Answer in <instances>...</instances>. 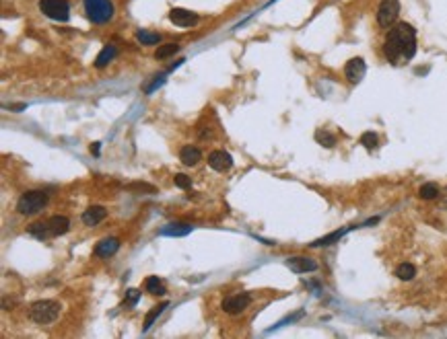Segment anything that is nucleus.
Wrapping results in <instances>:
<instances>
[{
	"mask_svg": "<svg viewBox=\"0 0 447 339\" xmlns=\"http://www.w3.org/2000/svg\"><path fill=\"white\" fill-rule=\"evenodd\" d=\"M130 189H142V191H155V187L153 185H146V183H134V185H130Z\"/></svg>",
	"mask_w": 447,
	"mask_h": 339,
	"instance_id": "30",
	"label": "nucleus"
},
{
	"mask_svg": "<svg viewBox=\"0 0 447 339\" xmlns=\"http://www.w3.org/2000/svg\"><path fill=\"white\" fill-rule=\"evenodd\" d=\"M29 234H33V236H37V238H47L49 236V230H47V222H35V224H31L29 226Z\"/></svg>",
	"mask_w": 447,
	"mask_h": 339,
	"instance_id": "26",
	"label": "nucleus"
},
{
	"mask_svg": "<svg viewBox=\"0 0 447 339\" xmlns=\"http://www.w3.org/2000/svg\"><path fill=\"white\" fill-rule=\"evenodd\" d=\"M188 232H192V226L186 222H171L161 230V234H167V236H186Z\"/></svg>",
	"mask_w": 447,
	"mask_h": 339,
	"instance_id": "17",
	"label": "nucleus"
},
{
	"mask_svg": "<svg viewBox=\"0 0 447 339\" xmlns=\"http://www.w3.org/2000/svg\"><path fill=\"white\" fill-rule=\"evenodd\" d=\"M167 306H169V302H163V304H159V306H153V311L148 313V315H146V319H144V325H142V329H144V331H148V329H151V327H153V323H155V321L159 319V315H161V313H163V311H165Z\"/></svg>",
	"mask_w": 447,
	"mask_h": 339,
	"instance_id": "20",
	"label": "nucleus"
},
{
	"mask_svg": "<svg viewBox=\"0 0 447 339\" xmlns=\"http://www.w3.org/2000/svg\"><path fill=\"white\" fill-rule=\"evenodd\" d=\"M144 288H146V292L153 294V296H163V294L167 292L165 286H163V282H161L157 275H148L146 282H144Z\"/></svg>",
	"mask_w": 447,
	"mask_h": 339,
	"instance_id": "18",
	"label": "nucleus"
},
{
	"mask_svg": "<svg viewBox=\"0 0 447 339\" xmlns=\"http://www.w3.org/2000/svg\"><path fill=\"white\" fill-rule=\"evenodd\" d=\"M179 52V45L177 43H167V45H161L159 50L155 52V58L157 60H165V58H169V56H173V54H177Z\"/></svg>",
	"mask_w": 447,
	"mask_h": 339,
	"instance_id": "23",
	"label": "nucleus"
},
{
	"mask_svg": "<svg viewBox=\"0 0 447 339\" xmlns=\"http://www.w3.org/2000/svg\"><path fill=\"white\" fill-rule=\"evenodd\" d=\"M315 140L322 144V146H326V148H332L334 144H336V138H334L328 130H318V132H315Z\"/></svg>",
	"mask_w": 447,
	"mask_h": 339,
	"instance_id": "25",
	"label": "nucleus"
},
{
	"mask_svg": "<svg viewBox=\"0 0 447 339\" xmlns=\"http://www.w3.org/2000/svg\"><path fill=\"white\" fill-rule=\"evenodd\" d=\"M116 56H118V50H116V47H114V45H106L103 50L99 52V56L95 58V66H97V68H106Z\"/></svg>",
	"mask_w": 447,
	"mask_h": 339,
	"instance_id": "16",
	"label": "nucleus"
},
{
	"mask_svg": "<svg viewBox=\"0 0 447 339\" xmlns=\"http://www.w3.org/2000/svg\"><path fill=\"white\" fill-rule=\"evenodd\" d=\"M91 152H93L95 157H99V142H95L93 146H91Z\"/></svg>",
	"mask_w": 447,
	"mask_h": 339,
	"instance_id": "31",
	"label": "nucleus"
},
{
	"mask_svg": "<svg viewBox=\"0 0 447 339\" xmlns=\"http://www.w3.org/2000/svg\"><path fill=\"white\" fill-rule=\"evenodd\" d=\"M106 216H108V210L103 206H91L83 212V222L87 226H97L99 222L106 220Z\"/></svg>",
	"mask_w": 447,
	"mask_h": 339,
	"instance_id": "13",
	"label": "nucleus"
},
{
	"mask_svg": "<svg viewBox=\"0 0 447 339\" xmlns=\"http://www.w3.org/2000/svg\"><path fill=\"white\" fill-rule=\"evenodd\" d=\"M70 228V220L66 216H52L47 220V230H49V236H60V234H66Z\"/></svg>",
	"mask_w": 447,
	"mask_h": 339,
	"instance_id": "14",
	"label": "nucleus"
},
{
	"mask_svg": "<svg viewBox=\"0 0 447 339\" xmlns=\"http://www.w3.org/2000/svg\"><path fill=\"white\" fill-rule=\"evenodd\" d=\"M39 11L52 21H68L70 17V5L66 0H39Z\"/></svg>",
	"mask_w": 447,
	"mask_h": 339,
	"instance_id": "5",
	"label": "nucleus"
},
{
	"mask_svg": "<svg viewBox=\"0 0 447 339\" xmlns=\"http://www.w3.org/2000/svg\"><path fill=\"white\" fill-rule=\"evenodd\" d=\"M138 296H140V292L136 288H130L128 290V300H130V304H136L138 302Z\"/></svg>",
	"mask_w": 447,
	"mask_h": 339,
	"instance_id": "29",
	"label": "nucleus"
},
{
	"mask_svg": "<svg viewBox=\"0 0 447 339\" xmlns=\"http://www.w3.org/2000/svg\"><path fill=\"white\" fill-rule=\"evenodd\" d=\"M118 249H120V240L114 238V236H110V238H103L101 243H97L95 249H93V253H95L97 257H112Z\"/></svg>",
	"mask_w": 447,
	"mask_h": 339,
	"instance_id": "12",
	"label": "nucleus"
},
{
	"mask_svg": "<svg viewBox=\"0 0 447 339\" xmlns=\"http://www.w3.org/2000/svg\"><path fill=\"white\" fill-rule=\"evenodd\" d=\"M208 165H211L215 171L225 173V171H229V169L233 167V159H231V155L225 152V150H213V152L208 155Z\"/></svg>",
	"mask_w": 447,
	"mask_h": 339,
	"instance_id": "10",
	"label": "nucleus"
},
{
	"mask_svg": "<svg viewBox=\"0 0 447 339\" xmlns=\"http://www.w3.org/2000/svg\"><path fill=\"white\" fill-rule=\"evenodd\" d=\"M365 72H367V66H365V60H363V58H353V60L346 62L344 74H346V78H349V82H353V84L361 82L363 76H365Z\"/></svg>",
	"mask_w": 447,
	"mask_h": 339,
	"instance_id": "8",
	"label": "nucleus"
},
{
	"mask_svg": "<svg viewBox=\"0 0 447 339\" xmlns=\"http://www.w3.org/2000/svg\"><path fill=\"white\" fill-rule=\"evenodd\" d=\"M349 230H351V228L336 230V232H332V234H328V236H324V238H318V240H313V243H311V247H326V245H332V243H336L340 236H344Z\"/></svg>",
	"mask_w": 447,
	"mask_h": 339,
	"instance_id": "19",
	"label": "nucleus"
},
{
	"mask_svg": "<svg viewBox=\"0 0 447 339\" xmlns=\"http://www.w3.org/2000/svg\"><path fill=\"white\" fill-rule=\"evenodd\" d=\"M200 159H202V152L198 150V148H194V146H183V148L179 150V161H181L186 167L198 165V163H200Z\"/></svg>",
	"mask_w": 447,
	"mask_h": 339,
	"instance_id": "15",
	"label": "nucleus"
},
{
	"mask_svg": "<svg viewBox=\"0 0 447 339\" xmlns=\"http://www.w3.org/2000/svg\"><path fill=\"white\" fill-rule=\"evenodd\" d=\"M136 39L142 43V45H157L161 41V35L159 33H151V31H136Z\"/></svg>",
	"mask_w": 447,
	"mask_h": 339,
	"instance_id": "21",
	"label": "nucleus"
},
{
	"mask_svg": "<svg viewBox=\"0 0 447 339\" xmlns=\"http://www.w3.org/2000/svg\"><path fill=\"white\" fill-rule=\"evenodd\" d=\"M250 302H252L250 294H233V296L223 300V311L229 313V315H239L250 306Z\"/></svg>",
	"mask_w": 447,
	"mask_h": 339,
	"instance_id": "7",
	"label": "nucleus"
},
{
	"mask_svg": "<svg viewBox=\"0 0 447 339\" xmlns=\"http://www.w3.org/2000/svg\"><path fill=\"white\" fill-rule=\"evenodd\" d=\"M363 146L367 148V150H373L375 146H377V142H379V138H377V134L375 132H365L363 136H361V140H359Z\"/></svg>",
	"mask_w": 447,
	"mask_h": 339,
	"instance_id": "27",
	"label": "nucleus"
},
{
	"mask_svg": "<svg viewBox=\"0 0 447 339\" xmlns=\"http://www.w3.org/2000/svg\"><path fill=\"white\" fill-rule=\"evenodd\" d=\"M383 54L391 64L400 60H412L416 54V31L408 23H398L387 31L383 41Z\"/></svg>",
	"mask_w": 447,
	"mask_h": 339,
	"instance_id": "1",
	"label": "nucleus"
},
{
	"mask_svg": "<svg viewBox=\"0 0 447 339\" xmlns=\"http://www.w3.org/2000/svg\"><path fill=\"white\" fill-rule=\"evenodd\" d=\"M60 311H62V306L56 300H37V302L31 304L29 317L37 325H49L60 317Z\"/></svg>",
	"mask_w": 447,
	"mask_h": 339,
	"instance_id": "3",
	"label": "nucleus"
},
{
	"mask_svg": "<svg viewBox=\"0 0 447 339\" xmlns=\"http://www.w3.org/2000/svg\"><path fill=\"white\" fill-rule=\"evenodd\" d=\"M169 21H171L173 25H177V27H192V25H196L200 19H198V15L192 13V11H186V9H171V11H169Z\"/></svg>",
	"mask_w": 447,
	"mask_h": 339,
	"instance_id": "9",
	"label": "nucleus"
},
{
	"mask_svg": "<svg viewBox=\"0 0 447 339\" xmlns=\"http://www.w3.org/2000/svg\"><path fill=\"white\" fill-rule=\"evenodd\" d=\"M396 275H398L400 280H404V282H408L416 275V267L412 263H400L398 269H396Z\"/></svg>",
	"mask_w": 447,
	"mask_h": 339,
	"instance_id": "22",
	"label": "nucleus"
},
{
	"mask_svg": "<svg viewBox=\"0 0 447 339\" xmlns=\"http://www.w3.org/2000/svg\"><path fill=\"white\" fill-rule=\"evenodd\" d=\"M45 204H47V193L41 191V189H31V191H25L23 196L19 198L17 210L23 216H33L39 210H43Z\"/></svg>",
	"mask_w": 447,
	"mask_h": 339,
	"instance_id": "4",
	"label": "nucleus"
},
{
	"mask_svg": "<svg viewBox=\"0 0 447 339\" xmlns=\"http://www.w3.org/2000/svg\"><path fill=\"white\" fill-rule=\"evenodd\" d=\"M173 183H175L177 187H181V189H188V187L192 185V179H190L188 175H183V173H177V175L173 177Z\"/></svg>",
	"mask_w": 447,
	"mask_h": 339,
	"instance_id": "28",
	"label": "nucleus"
},
{
	"mask_svg": "<svg viewBox=\"0 0 447 339\" xmlns=\"http://www.w3.org/2000/svg\"><path fill=\"white\" fill-rule=\"evenodd\" d=\"M418 196H420L423 200H435V198L439 196V187H437L435 183H427V185H423V187L418 189Z\"/></svg>",
	"mask_w": 447,
	"mask_h": 339,
	"instance_id": "24",
	"label": "nucleus"
},
{
	"mask_svg": "<svg viewBox=\"0 0 447 339\" xmlns=\"http://www.w3.org/2000/svg\"><path fill=\"white\" fill-rule=\"evenodd\" d=\"M288 269L295 271V273H307V271H315L318 269V263L309 257H291L286 261Z\"/></svg>",
	"mask_w": 447,
	"mask_h": 339,
	"instance_id": "11",
	"label": "nucleus"
},
{
	"mask_svg": "<svg viewBox=\"0 0 447 339\" xmlns=\"http://www.w3.org/2000/svg\"><path fill=\"white\" fill-rule=\"evenodd\" d=\"M85 13H87V19L95 25H103L108 21L114 19V3L112 0H85Z\"/></svg>",
	"mask_w": 447,
	"mask_h": 339,
	"instance_id": "2",
	"label": "nucleus"
},
{
	"mask_svg": "<svg viewBox=\"0 0 447 339\" xmlns=\"http://www.w3.org/2000/svg\"><path fill=\"white\" fill-rule=\"evenodd\" d=\"M398 13H400V3L398 0H383L377 9V23L383 27V29H389L396 19H398Z\"/></svg>",
	"mask_w": 447,
	"mask_h": 339,
	"instance_id": "6",
	"label": "nucleus"
}]
</instances>
